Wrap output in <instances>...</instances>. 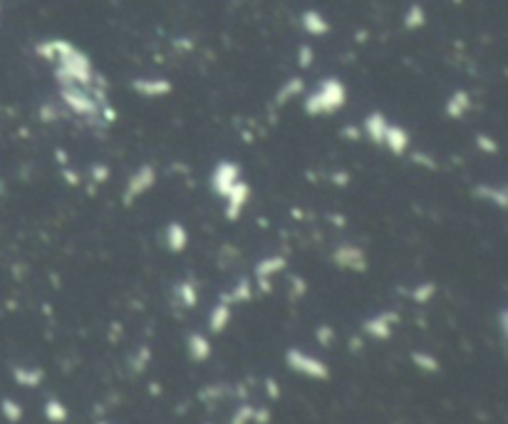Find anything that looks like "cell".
Returning a JSON list of instances; mask_svg holds the SVG:
<instances>
[{"label": "cell", "mask_w": 508, "mask_h": 424, "mask_svg": "<svg viewBox=\"0 0 508 424\" xmlns=\"http://www.w3.org/2000/svg\"><path fill=\"white\" fill-rule=\"evenodd\" d=\"M35 55L53 65V77L60 84H95L100 75L84 50L65 37H48L35 45Z\"/></svg>", "instance_id": "1"}, {"label": "cell", "mask_w": 508, "mask_h": 424, "mask_svg": "<svg viewBox=\"0 0 508 424\" xmlns=\"http://www.w3.org/2000/svg\"><path fill=\"white\" fill-rule=\"evenodd\" d=\"M60 100L77 117H84L89 122L100 120V110L107 102L105 79L97 77L95 84H60Z\"/></svg>", "instance_id": "2"}, {"label": "cell", "mask_w": 508, "mask_h": 424, "mask_svg": "<svg viewBox=\"0 0 508 424\" xmlns=\"http://www.w3.org/2000/svg\"><path fill=\"white\" fill-rule=\"evenodd\" d=\"M347 87L340 77H323L310 92L303 94V112L308 117H327L345 107Z\"/></svg>", "instance_id": "3"}, {"label": "cell", "mask_w": 508, "mask_h": 424, "mask_svg": "<svg viewBox=\"0 0 508 424\" xmlns=\"http://www.w3.org/2000/svg\"><path fill=\"white\" fill-rule=\"evenodd\" d=\"M285 365H288V370H293L295 375L308 377V380H318V383L330 380V367L320 360V357L310 355V352L300 350V347L285 350Z\"/></svg>", "instance_id": "4"}, {"label": "cell", "mask_w": 508, "mask_h": 424, "mask_svg": "<svg viewBox=\"0 0 508 424\" xmlns=\"http://www.w3.org/2000/svg\"><path fill=\"white\" fill-rule=\"evenodd\" d=\"M157 176L159 174H157V167H154V164H142V167H136L134 172L129 174V179H126L124 188H122V204L134 206L139 199H144V196L157 186Z\"/></svg>", "instance_id": "5"}, {"label": "cell", "mask_w": 508, "mask_h": 424, "mask_svg": "<svg viewBox=\"0 0 508 424\" xmlns=\"http://www.w3.org/2000/svg\"><path fill=\"white\" fill-rule=\"evenodd\" d=\"M330 261L335 268H340V271H350V273H365L367 268H370L365 248L357 246V243H350V241L337 243L330 253Z\"/></svg>", "instance_id": "6"}, {"label": "cell", "mask_w": 508, "mask_h": 424, "mask_svg": "<svg viewBox=\"0 0 508 424\" xmlns=\"http://www.w3.org/2000/svg\"><path fill=\"white\" fill-rule=\"evenodd\" d=\"M285 268H288V258L283 253H271V256L261 258L253 268V281H256L258 290L263 295L273 293V278L278 273H285Z\"/></svg>", "instance_id": "7"}, {"label": "cell", "mask_w": 508, "mask_h": 424, "mask_svg": "<svg viewBox=\"0 0 508 424\" xmlns=\"http://www.w3.org/2000/svg\"><path fill=\"white\" fill-rule=\"evenodd\" d=\"M241 179H243L241 176V167H238L236 162H230V159H223V162L216 164L214 172H211L209 186H211V191L219 196V199H223V196L228 194L230 188L236 186Z\"/></svg>", "instance_id": "8"}, {"label": "cell", "mask_w": 508, "mask_h": 424, "mask_svg": "<svg viewBox=\"0 0 508 424\" xmlns=\"http://www.w3.org/2000/svg\"><path fill=\"white\" fill-rule=\"evenodd\" d=\"M397 325H399L397 310H382V313H375L372 318H367L365 323H362V335L384 342L394 335V328H397Z\"/></svg>", "instance_id": "9"}, {"label": "cell", "mask_w": 508, "mask_h": 424, "mask_svg": "<svg viewBox=\"0 0 508 424\" xmlns=\"http://www.w3.org/2000/svg\"><path fill=\"white\" fill-rule=\"evenodd\" d=\"M129 89L139 94L142 100H164L174 92V82L169 77H152V75H142L129 82Z\"/></svg>", "instance_id": "10"}, {"label": "cell", "mask_w": 508, "mask_h": 424, "mask_svg": "<svg viewBox=\"0 0 508 424\" xmlns=\"http://www.w3.org/2000/svg\"><path fill=\"white\" fill-rule=\"evenodd\" d=\"M251 194H253L251 184L243 181V179L236 184V186L230 188L228 194L223 196V216H226V221H238V219H241L243 209H246L248 201H251Z\"/></svg>", "instance_id": "11"}, {"label": "cell", "mask_w": 508, "mask_h": 424, "mask_svg": "<svg viewBox=\"0 0 508 424\" xmlns=\"http://www.w3.org/2000/svg\"><path fill=\"white\" fill-rule=\"evenodd\" d=\"M382 147H387L392 157H404V154L409 152V147H412V134H409V131L404 129L402 124H394V122H389L387 129H384Z\"/></svg>", "instance_id": "12"}, {"label": "cell", "mask_w": 508, "mask_h": 424, "mask_svg": "<svg viewBox=\"0 0 508 424\" xmlns=\"http://www.w3.org/2000/svg\"><path fill=\"white\" fill-rule=\"evenodd\" d=\"M300 27H303V32L310 37H325L327 32L332 30L330 20L320 11H315V8H308V11L300 13Z\"/></svg>", "instance_id": "13"}, {"label": "cell", "mask_w": 508, "mask_h": 424, "mask_svg": "<svg viewBox=\"0 0 508 424\" xmlns=\"http://www.w3.org/2000/svg\"><path fill=\"white\" fill-rule=\"evenodd\" d=\"M471 191L478 201H486V204L496 206L498 211L508 206V188L501 186V184H476Z\"/></svg>", "instance_id": "14"}, {"label": "cell", "mask_w": 508, "mask_h": 424, "mask_svg": "<svg viewBox=\"0 0 508 424\" xmlns=\"http://www.w3.org/2000/svg\"><path fill=\"white\" fill-rule=\"evenodd\" d=\"M164 246L169 253H183L189 248V231L181 221H171L164 229Z\"/></svg>", "instance_id": "15"}, {"label": "cell", "mask_w": 508, "mask_h": 424, "mask_svg": "<svg viewBox=\"0 0 508 424\" xmlns=\"http://www.w3.org/2000/svg\"><path fill=\"white\" fill-rule=\"evenodd\" d=\"M389 120L384 117V112H370V115L362 120L360 129L362 134L367 136V139L372 141V144H377V147H382V139H384V129H387Z\"/></svg>", "instance_id": "16"}, {"label": "cell", "mask_w": 508, "mask_h": 424, "mask_svg": "<svg viewBox=\"0 0 508 424\" xmlns=\"http://www.w3.org/2000/svg\"><path fill=\"white\" fill-rule=\"evenodd\" d=\"M186 355L191 362H206L214 355V345H211V338L206 333H191L186 335Z\"/></svg>", "instance_id": "17"}, {"label": "cell", "mask_w": 508, "mask_h": 424, "mask_svg": "<svg viewBox=\"0 0 508 424\" xmlns=\"http://www.w3.org/2000/svg\"><path fill=\"white\" fill-rule=\"evenodd\" d=\"M469 112H471V94L467 89H454L444 102V115L449 120H464Z\"/></svg>", "instance_id": "18"}, {"label": "cell", "mask_w": 508, "mask_h": 424, "mask_svg": "<svg viewBox=\"0 0 508 424\" xmlns=\"http://www.w3.org/2000/svg\"><path fill=\"white\" fill-rule=\"evenodd\" d=\"M230 320H233V305L219 298V303H216L214 308H211V313H209L211 335H221V333H223V330L230 325Z\"/></svg>", "instance_id": "19"}, {"label": "cell", "mask_w": 508, "mask_h": 424, "mask_svg": "<svg viewBox=\"0 0 508 424\" xmlns=\"http://www.w3.org/2000/svg\"><path fill=\"white\" fill-rule=\"evenodd\" d=\"M303 94H305V79L300 77V75H293V77L285 79V82L278 87V92H275V97H273V105H275V107H285L290 100H295V97H303Z\"/></svg>", "instance_id": "20"}, {"label": "cell", "mask_w": 508, "mask_h": 424, "mask_svg": "<svg viewBox=\"0 0 508 424\" xmlns=\"http://www.w3.org/2000/svg\"><path fill=\"white\" fill-rule=\"evenodd\" d=\"M174 298H176V303L181 305L183 310L196 308V305H199V285H196V281H191V278L178 281L176 285H174Z\"/></svg>", "instance_id": "21"}, {"label": "cell", "mask_w": 508, "mask_h": 424, "mask_svg": "<svg viewBox=\"0 0 508 424\" xmlns=\"http://www.w3.org/2000/svg\"><path fill=\"white\" fill-rule=\"evenodd\" d=\"M13 380L20 387H40L42 380H45V370L42 367H25V365H15L11 370Z\"/></svg>", "instance_id": "22"}, {"label": "cell", "mask_w": 508, "mask_h": 424, "mask_svg": "<svg viewBox=\"0 0 508 424\" xmlns=\"http://www.w3.org/2000/svg\"><path fill=\"white\" fill-rule=\"evenodd\" d=\"M253 298V283L251 278H241V281L228 290V293H221V300L230 305H243V303H251Z\"/></svg>", "instance_id": "23"}, {"label": "cell", "mask_w": 508, "mask_h": 424, "mask_svg": "<svg viewBox=\"0 0 508 424\" xmlns=\"http://www.w3.org/2000/svg\"><path fill=\"white\" fill-rule=\"evenodd\" d=\"M409 360H412V365L417 367V370L426 372V375H436V372L441 370V362L436 360V355H431V352L426 350H414L412 355H409Z\"/></svg>", "instance_id": "24"}, {"label": "cell", "mask_w": 508, "mask_h": 424, "mask_svg": "<svg viewBox=\"0 0 508 424\" xmlns=\"http://www.w3.org/2000/svg\"><path fill=\"white\" fill-rule=\"evenodd\" d=\"M404 30L409 32H417L422 30V27L426 25V11L422 3H412V6L407 8V13H404Z\"/></svg>", "instance_id": "25"}, {"label": "cell", "mask_w": 508, "mask_h": 424, "mask_svg": "<svg viewBox=\"0 0 508 424\" xmlns=\"http://www.w3.org/2000/svg\"><path fill=\"white\" fill-rule=\"evenodd\" d=\"M42 412H45V419L53 424H65L70 419V409L65 407V402L58 397H50L48 402H45V407H42Z\"/></svg>", "instance_id": "26"}, {"label": "cell", "mask_w": 508, "mask_h": 424, "mask_svg": "<svg viewBox=\"0 0 508 424\" xmlns=\"http://www.w3.org/2000/svg\"><path fill=\"white\" fill-rule=\"evenodd\" d=\"M434 295H436V283L434 281H422L409 290V298H412V303H417V305H426L431 298H434Z\"/></svg>", "instance_id": "27"}, {"label": "cell", "mask_w": 508, "mask_h": 424, "mask_svg": "<svg viewBox=\"0 0 508 424\" xmlns=\"http://www.w3.org/2000/svg\"><path fill=\"white\" fill-rule=\"evenodd\" d=\"M0 412H3V417H6L11 424H18V422L22 419L20 402H15V399H11V397H3V399H0Z\"/></svg>", "instance_id": "28"}, {"label": "cell", "mask_w": 508, "mask_h": 424, "mask_svg": "<svg viewBox=\"0 0 508 424\" xmlns=\"http://www.w3.org/2000/svg\"><path fill=\"white\" fill-rule=\"evenodd\" d=\"M474 144H476V149L481 154H488V157H496L498 152H501V147H498V141L493 139L491 134H483V131H478L476 136H474Z\"/></svg>", "instance_id": "29"}, {"label": "cell", "mask_w": 508, "mask_h": 424, "mask_svg": "<svg viewBox=\"0 0 508 424\" xmlns=\"http://www.w3.org/2000/svg\"><path fill=\"white\" fill-rule=\"evenodd\" d=\"M149 362H152V350H149L147 345H142L134 352V357H131V370H134V375H142Z\"/></svg>", "instance_id": "30"}, {"label": "cell", "mask_w": 508, "mask_h": 424, "mask_svg": "<svg viewBox=\"0 0 508 424\" xmlns=\"http://www.w3.org/2000/svg\"><path fill=\"white\" fill-rule=\"evenodd\" d=\"M226 394H228V387L226 385H211V387H204L199 392V399L201 402H219V399H223Z\"/></svg>", "instance_id": "31"}, {"label": "cell", "mask_w": 508, "mask_h": 424, "mask_svg": "<svg viewBox=\"0 0 508 424\" xmlns=\"http://www.w3.org/2000/svg\"><path fill=\"white\" fill-rule=\"evenodd\" d=\"M315 340H318L323 347H330L332 342H335V328L327 323L318 325V328H315Z\"/></svg>", "instance_id": "32"}, {"label": "cell", "mask_w": 508, "mask_h": 424, "mask_svg": "<svg viewBox=\"0 0 508 424\" xmlns=\"http://www.w3.org/2000/svg\"><path fill=\"white\" fill-rule=\"evenodd\" d=\"M253 409H256L253 404L243 402L241 407L236 409V412L230 414V422H228V424H251V422H253Z\"/></svg>", "instance_id": "33"}, {"label": "cell", "mask_w": 508, "mask_h": 424, "mask_svg": "<svg viewBox=\"0 0 508 424\" xmlns=\"http://www.w3.org/2000/svg\"><path fill=\"white\" fill-rule=\"evenodd\" d=\"M110 174H112V169L107 167V164H102V162H97V164H92L89 167V179L95 184H105L107 179H110Z\"/></svg>", "instance_id": "34"}, {"label": "cell", "mask_w": 508, "mask_h": 424, "mask_svg": "<svg viewBox=\"0 0 508 424\" xmlns=\"http://www.w3.org/2000/svg\"><path fill=\"white\" fill-rule=\"evenodd\" d=\"M313 63H315V50L310 45H300L298 47V68L308 70Z\"/></svg>", "instance_id": "35"}, {"label": "cell", "mask_w": 508, "mask_h": 424, "mask_svg": "<svg viewBox=\"0 0 508 424\" xmlns=\"http://www.w3.org/2000/svg\"><path fill=\"white\" fill-rule=\"evenodd\" d=\"M290 293H293L295 300H300L305 293H308V283H305V278L300 276H290Z\"/></svg>", "instance_id": "36"}, {"label": "cell", "mask_w": 508, "mask_h": 424, "mask_svg": "<svg viewBox=\"0 0 508 424\" xmlns=\"http://www.w3.org/2000/svg\"><path fill=\"white\" fill-rule=\"evenodd\" d=\"M412 162L419 164V167H424V169H431V172L436 169V162H434L431 157H426L424 152H414V154H412Z\"/></svg>", "instance_id": "37"}, {"label": "cell", "mask_w": 508, "mask_h": 424, "mask_svg": "<svg viewBox=\"0 0 508 424\" xmlns=\"http://www.w3.org/2000/svg\"><path fill=\"white\" fill-rule=\"evenodd\" d=\"M40 120L42 122H58L60 120V110H58V107H53V105L40 107Z\"/></svg>", "instance_id": "38"}, {"label": "cell", "mask_w": 508, "mask_h": 424, "mask_svg": "<svg viewBox=\"0 0 508 424\" xmlns=\"http://www.w3.org/2000/svg\"><path fill=\"white\" fill-rule=\"evenodd\" d=\"M273 419L271 409L268 407H256L253 409V424H268Z\"/></svg>", "instance_id": "39"}, {"label": "cell", "mask_w": 508, "mask_h": 424, "mask_svg": "<svg viewBox=\"0 0 508 424\" xmlns=\"http://www.w3.org/2000/svg\"><path fill=\"white\" fill-rule=\"evenodd\" d=\"M266 392H268V397L275 402V399H280V385H278V380H273V377H268L266 380Z\"/></svg>", "instance_id": "40"}, {"label": "cell", "mask_w": 508, "mask_h": 424, "mask_svg": "<svg viewBox=\"0 0 508 424\" xmlns=\"http://www.w3.org/2000/svg\"><path fill=\"white\" fill-rule=\"evenodd\" d=\"M330 181L337 184V186H347V184H350V174H347V172H332L330 174Z\"/></svg>", "instance_id": "41"}, {"label": "cell", "mask_w": 508, "mask_h": 424, "mask_svg": "<svg viewBox=\"0 0 508 424\" xmlns=\"http://www.w3.org/2000/svg\"><path fill=\"white\" fill-rule=\"evenodd\" d=\"M360 134H362V129L360 127H345V129H342V136H345V139H360Z\"/></svg>", "instance_id": "42"}, {"label": "cell", "mask_w": 508, "mask_h": 424, "mask_svg": "<svg viewBox=\"0 0 508 424\" xmlns=\"http://www.w3.org/2000/svg\"><path fill=\"white\" fill-rule=\"evenodd\" d=\"M498 328H501V338H506V310H501L498 315Z\"/></svg>", "instance_id": "43"}]
</instances>
